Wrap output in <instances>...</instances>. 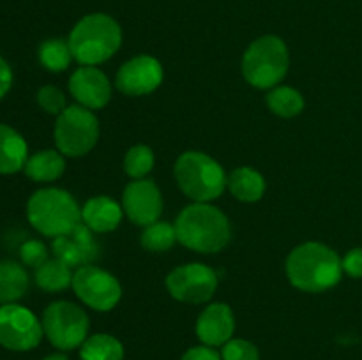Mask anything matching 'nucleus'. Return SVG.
I'll return each instance as SVG.
<instances>
[{"label":"nucleus","instance_id":"f257e3e1","mask_svg":"<svg viewBox=\"0 0 362 360\" xmlns=\"http://www.w3.org/2000/svg\"><path fill=\"white\" fill-rule=\"evenodd\" d=\"M341 272L338 253L320 242L303 244L286 258V275L300 292H325L338 284Z\"/></svg>","mask_w":362,"mask_h":360},{"label":"nucleus","instance_id":"f03ea898","mask_svg":"<svg viewBox=\"0 0 362 360\" xmlns=\"http://www.w3.org/2000/svg\"><path fill=\"white\" fill-rule=\"evenodd\" d=\"M175 232L184 247L202 254L219 253L232 236L228 217L219 208L198 201L177 215Z\"/></svg>","mask_w":362,"mask_h":360},{"label":"nucleus","instance_id":"7ed1b4c3","mask_svg":"<svg viewBox=\"0 0 362 360\" xmlns=\"http://www.w3.org/2000/svg\"><path fill=\"white\" fill-rule=\"evenodd\" d=\"M122 44V30L112 16L103 13L81 18L69 35L73 59L81 66H98L106 62Z\"/></svg>","mask_w":362,"mask_h":360},{"label":"nucleus","instance_id":"20e7f679","mask_svg":"<svg viewBox=\"0 0 362 360\" xmlns=\"http://www.w3.org/2000/svg\"><path fill=\"white\" fill-rule=\"evenodd\" d=\"M27 217L32 228L45 236H60L81 222V208L67 191L57 187L39 189L28 198Z\"/></svg>","mask_w":362,"mask_h":360},{"label":"nucleus","instance_id":"39448f33","mask_svg":"<svg viewBox=\"0 0 362 360\" xmlns=\"http://www.w3.org/2000/svg\"><path fill=\"white\" fill-rule=\"evenodd\" d=\"M175 179L182 193L198 203H209L225 191V172L218 161L204 152H184L175 162Z\"/></svg>","mask_w":362,"mask_h":360},{"label":"nucleus","instance_id":"423d86ee","mask_svg":"<svg viewBox=\"0 0 362 360\" xmlns=\"http://www.w3.org/2000/svg\"><path fill=\"white\" fill-rule=\"evenodd\" d=\"M288 48L278 35H264L250 44L243 56V73L257 88H272L288 71Z\"/></svg>","mask_w":362,"mask_h":360},{"label":"nucleus","instance_id":"0eeeda50","mask_svg":"<svg viewBox=\"0 0 362 360\" xmlns=\"http://www.w3.org/2000/svg\"><path fill=\"white\" fill-rule=\"evenodd\" d=\"M99 140V122L92 109L67 106L55 124L57 150L67 157H81L95 147Z\"/></svg>","mask_w":362,"mask_h":360},{"label":"nucleus","instance_id":"6e6552de","mask_svg":"<svg viewBox=\"0 0 362 360\" xmlns=\"http://www.w3.org/2000/svg\"><path fill=\"white\" fill-rule=\"evenodd\" d=\"M42 330L48 341L62 352L78 348L88 334V316L76 304L59 300L42 313Z\"/></svg>","mask_w":362,"mask_h":360},{"label":"nucleus","instance_id":"1a4fd4ad","mask_svg":"<svg viewBox=\"0 0 362 360\" xmlns=\"http://www.w3.org/2000/svg\"><path fill=\"white\" fill-rule=\"evenodd\" d=\"M71 286L85 306L101 313L112 311L122 296V288L115 275L95 265L76 268Z\"/></svg>","mask_w":362,"mask_h":360},{"label":"nucleus","instance_id":"9d476101","mask_svg":"<svg viewBox=\"0 0 362 360\" xmlns=\"http://www.w3.org/2000/svg\"><path fill=\"white\" fill-rule=\"evenodd\" d=\"M45 330L34 313L20 304L0 306V346L11 352H28L41 342Z\"/></svg>","mask_w":362,"mask_h":360},{"label":"nucleus","instance_id":"9b49d317","mask_svg":"<svg viewBox=\"0 0 362 360\" xmlns=\"http://www.w3.org/2000/svg\"><path fill=\"white\" fill-rule=\"evenodd\" d=\"M170 295L184 304H205L218 288V275L204 263H187L173 268L166 277Z\"/></svg>","mask_w":362,"mask_h":360},{"label":"nucleus","instance_id":"f8f14e48","mask_svg":"<svg viewBox=\"0 0 362 360\" xmlns=\"http://www.w3.org/2000/svg\"><path fill=\"white\" fill-rule=\"evenodd\" d=\"M122 208L131 222L148 226L163 214V196L152 180L138 179L127 184L122 194Z\"/></svg>","mask_w":362,"mask_h":360},{"label":"nucleus","instance_id":"ddd939ff","mask_svg":"<svg viewBox=\"0 0 362 360\" xmlns=\"http://www.w3.org/2000/svg\"><path fill=\"white\" fill-rule=\"evenodd\" d=\"M163 81V67L154 56L140 55L127 60L115 76V85L122 94L138 97L154 92Z\"/></svg>","mask_w":362,"mask_h":360},{"label":"nucleus","instance_id":"4468645a","mask_svg":"<svg viewBox=\"0 0 362 360\" xmlns=\"http://www.w3.org/2000/svg\"><path fill=\"white\" fill-rule=\"evenodd\" d=\"M92 229L83 222L66 235L55 236L52 242V251L57 260L64 261L71 268H80L92 265L99 258V246L94 240Z\"/></svg>","mask_w":362,"mask_h":360},{"label":"nucleus","instance_id":"2eb2a0df","mask_svg":"<svg viewBox=\"0 0 362 360\" xmlns=\"http://www.w3.org/2000/svg\"><path fill=\"white\" fill-rule=\"evenodd\" d=\"M69 92L80 106L101 109L112 99V85L106 74L95 66H81L69 80Z\"/></svg>","mask_w":362,"mask_h":360},{"label":"nucleus","instance_id":"dca6fc26","mask_svg":"<svg viewBox=\"0 0 362 360\" xmlns=\"http://www.w3.org/2000/svg\"><path fill=\"white\" fill-rule=\"evenodd\" d=\"M235 332V318L226 304H211L202 311L197 321V335L205 346H223Z\"/></svg>","mask_w":362,"mask_h":360},{"label":"nucleus","instance_id":"f3484780","mask_svg":"<svg viewBox=\"0 0 362 360\" xmlns=\"http://www.w3.org/2000/svg\"><path fill=\"white\" fill-rule=\"evenodd\" d=\"M124 208L108 196H95L81 208V222L94 233L113 232L120 224Z\"/></svg>","mask_w":362,"mask_h":360},{"label":"nucleus","instance_id":"a211bd4d","mask_svg":"<svg viewBox=\"0 0 362 360\" xmlns=\"http://www.w3.org/2000/svg\"><path fill=\"white\" fill-rule=\"evenodd\" d=\"M28 147L25 138L7 124L0 122V175H13L25 168Z\"/></svg>","mask_w":362,"mask_h":360},{"label":"nucleus","instance_id":"6ab92c4d","mask_svg":"<svg viewBox=\"0 0 362 360\" xmlns=\"http://www.w3.org/2000/svg\"><path fill=\"white\" fill-rule=\"evenodd\" d=\"M23 169L25 175L34 182H53L62 176L64 169H66V161L59 150L46 148V150H39L30 155Z\"/></svg>","mask_w":362,"mask_h":360},{"label":"nucleus","instance_id":"aec40b11","mask_svg":"<svg viewBox=\"0 0 362 360\" xmlns=\"http://www.w3.org/2000/svg\"><path fill=\"white\" fill-rule=\"evenodd\" d=\"M28 289V274L23 265L0 260V306L16 304Z\"/></svg>","mask_w":362,"mask_h":360},{"label":"nucleus","instance_id":"412c9836","mask_svg":"<svg viewBox=\"0 0 362 360\" xmlns=\"http://www.w3.org/2000/svg\"><path fill=\"white\" fill-rule=\"evenodd\" d=\"M228 189L232 191L233 196L237 200L244 201V203H253L258 201L265 193V180L257 169L243 168L233 169L232 175L228 176V182H226Z\"/></svg>","mask_w":362,"mask_h":360},{"label":"nucleus","instance_id":"4be33fe9","mask_svg":"<svg viewBox=\"0 0 362 360\" xmlns=\"http://www.w3.org/2000/svg\"><path fill=\"white\" fill-rule=\"evenodd\" d=\"M73 275L74 274L71 272L69 265L53 258V260H48L41 267L35 268V284L48 293L64 292L73 284Z\"/></svg>","mask_w":362,"mask_h":360},{"label":"nucleus","instance_id":"5701e85b","mask_svg":"<svg viewBox=\"0 0 362 360\" xmlns=\"http://www.w3.org/2000/svg\"><path fill=\"white\" fill-rule=\"evenodd\" d=\"M81 360H122L124 346L110 334H95L85 339L80 346Z\"/></svg>","mask_w":362,"mask_h":360},{"label":"nucleus","instance_id":"b1692460","mask_svg":"<svg viewBox=\"0 0 362 360\" xmlns=\"http://www.w3.org/2000/svg\"><path fill=\"white\" fill-rule=\"evenodd\" d=\"M267 106L274 115L292 119L304 109V99L299 90L292 87H276L269 92Z\"/></svg>","mask_w":362,"mask_h":360},{"label":"nucleus","instance_id":"393cba45","mask_svg":"<svg viewBox=\"0 0 362 360\" xmlns=\"http://www.w3.org/2000/svg\"><path fill=\"white\" fill-rule=\"evenodd\" d=\"M71 60H73V53H71L69 42L62 41V39H48L39 48V62L52 73L66 71Z\"/></svg>","mask_w":362,"mask_h":360},{"label":"nucleus","instance_id":"a878e982","mask_svg":"<svg viewBox=\"0 0 362 360\" xmlns=\"http://www.w3.org/2000/svg\"><path fill=\"white\" fill-rule=\"evenodd\" d=\"M141 246L151 253H165L172 249L177 242L175 224H170L166 221H156L152 224L145 226L141 233Z\"/></svg>","mask_w":362,"mask_h":360},{"label":"nucleus","instance_id":"bb28decb","mask_svg":"<svg viewBox=\"0 0 362 360\" xmlns=\"http://www.w3.org/2000/svg\"><path fill=\"white\" fill-rule=\"evenodd\" d=\"M154 168V152L147 145H134L124 157V169L131 179H144Z\"/></svg>","mask_w":362,"mask_h":360},{"label":"nucleus","instance_id":"cd10ccee","mask_svg":"<svg viewBox=\"0 0 362 360\" xmlns=\"http://www.w3.org/2000/svg\"><path fill=\"white\" fill-rule=\"evenodd\" d=\"M37 104L41 106L42 112L49 113V115H57V116L67 108L64 92L60 90V88L53 87V85H45V87L39 88Z\"/></svg>","mask_w":362,"mask_h":360},{"label":"nucleus","instance_id":"c85d7f7f","mask_svg":"<svg viewBox=\"0 0 362 360\" xmlns=\"http://www.w3.org/2000/svg\"><path fill=\"white\" fill-rule=\"evenodd\" d=\"M223 360H260V353L253 342L246 339H230L221 349Z\"/></svg>","mask_w":362,"mask_h":360},{"label":"nucleus","instance_id":"c756f323","mask_svg":"<svg viewBox=\"0 0 362 360\" xmlns=\"http://www.w3.org/2000/svg\"><path fill=\"white\" fill-rule=\"evenodd\" d=\"M20 258L25 267H30L34 270L49 260L48 249L41 240H27V242L21 244Z\"/></svg>","mask_w":362,"mask_h":360},{"label":"nucleus","instance_id":"7c9ffc66","mask_svg":"<svg viewBox=\"0 0 362 360\" xmlns=\"http://www.w3.org/2000/svg\"><path fill=\"white\" fill-rule=\"evenodd\" d=\"M343 270L350 275V277L362 279V247L349 251L346 256L341 260Z\"/></svg>","mask_w":362,"mask_h":360},{"label":"nucleus","instance_id":"2f4dec72","mask_svg":"<svg viewBox=\"0 0 362 360\" xmlns=\"http://www.w3.org/2000/svg\"><path fill=\"white\" fill-rule=\"evenodd\" d=\"M182 360H223L221 353L216 352L211 346H194L184 353Z\"/></svg>","mask_w":362,"mask_h":360},{"label":"nucleus","instance_id":"473e14b6","mask_svg":"<svg viewBox=\"0 0 362 360\" xmlns=\"http://www.w3.org/2000/svg\"><path fill=\"white\" fill-rule=\"evenodd\" d=\"M11 87H13V71H11V66L6 62V59L0 56V99L6 97Z\"/></svg>","mask_w":362,"mask_h":360},{"label":"nucleus","instance_id":"72a5a7b5","mask_svg":"<svg viewBox=\"0 0 362 360\" xmlns=\"http://www.w3.org/2000/svg\"><path fill=\"white\" fill-rule=\"evenodd\" d=\"M42 360H69V356L64 355V353H52V355L45 356Z\"/></svg>","mask_w":362,"mask_h":360}]
</instances>
